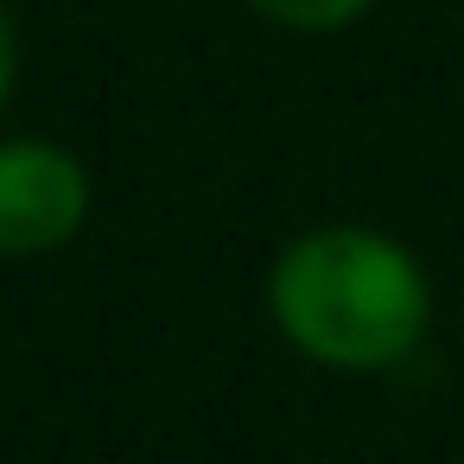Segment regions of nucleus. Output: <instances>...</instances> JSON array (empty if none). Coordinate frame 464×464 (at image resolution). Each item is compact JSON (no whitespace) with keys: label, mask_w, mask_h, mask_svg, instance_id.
Returning a JSON list of instances; mask_svg holds the SVG:
<instances>
[{"label":"nucleus","mask_w":464,"mask_h":464,"mask_svg":"<svg viewBox=\"0 0 464 464\" xmlns=\"http://www.w3.org/2000/svg\"><path fill=\"white\" fill-rule=\"evenodd\" d=\"M267 312L280 337L318 369L375 375L420 350L432 324V280L407 242L331 223L293 236L274 255Z\"/></svg>","instance_id":"f257e3e1"},{"label":"nucleus","mask_w":464,"mask_h":464,"mask_svg":"<svg viewBox=\"0 0 464 464\" xmlns=\"http://www.w3.org/2000/svg\"><path fill=\"white\" fill-rule=\"evenodd\" d=\"M90 172L58 140H0V261H33L77 242Z\"/></svg>","instance_id":"f03ea898"},{"label":"nucleus","mask_w":464,"mask_h":464,"mask_svg":"<svg viewBox=\"0 0 464 464\" xmlns=\"http://www.w3.org/2000/svg\"><path fill=\"white\" fill-rule=\"evenodd\" d=\"M248 7L286 33H337V26L362 20L375 0H248Z\"/></svg>","instance_id":"7ed1b4c3"},{"label":"nucleus","mask_w":464,"mask_h":464,"mask_svg":"<svg viewBox=\"0 0 464 464\" xmlns=\"http://www.w3.org/2000/svg\"><path fill=\"white\" fill-rule=\"evenodd\" d=\"M14 71H20V39H14L7 7H0V109H7V96H14Z\"/></svg>","instance_id":"20e7f679"}]
</instances>
